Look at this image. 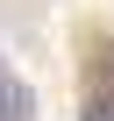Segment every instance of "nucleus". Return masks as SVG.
<instances>
[{"instance_id":"obj_2","label":"nucleus","mask_w":114,"mask_h":121,"mask_svg":"<svg viewBox=\"0 0 114 121\" xmlns=\"http://www.w3.org/2000/svg\"><path fill=\"white\" fill-rule=\"evenodd\" d=\"M86 121H114V93H100V100H86Z\"/></svg>"},{"instance_id":"obj_1","label":"nucleus","mask_w":114,"mask_h":121,"mask_svg":"<svg viewBox=\"0 0 114 121\" xmlns=\"http://www.w3.org/2000/svg\"><path fill=\"white\" fill-rule=\"evenodd\" d=\"M0 121H36V93L7 71H0Z\"/></svg>"}]
</instances>
